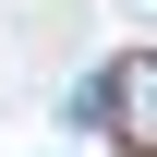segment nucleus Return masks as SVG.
Masks as SVG:
<instances>
[{
	"label": "nucleus",
	"instance_id": "f257e3e1",
	"mask_svg": "<svg viewBox=\"0 0 157 157\" xmlns=\"http://www.w3.org/2000/svg\"><path fill=\"white\" fill-rule=\"evenodd\" d=\"M97 85H109V109H97V121H109L133 157H157V48H121Z\"/></svg>",
	"mask_w": 157,
	"mask_h": 157
}]
</instances>
